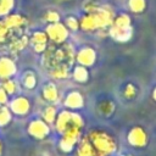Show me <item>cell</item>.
<instances>
[{"label":"cell","mask_w":156,"mask_h":156,"mask_svg":"<svg viewBox=\"0 0 156 156\" xmlns=\"http://www.w3.org/2000/svg\"><path fill=\"white\" fill-rule=\"evenodd\" d=\"M128 141L133 146L141 147V146H144L146 144V135H145L143 129L134 128L133 130H130V133L128 135Z\"/></svg>","instance_id":"cell-2"},{"label":"cell","mask_w":156,"mask_h":156,"mask_svg":"<svg viewBox=\"0 0 156 156\" xmlns=\"http://www.w3.org/2000/svg\"><path fill=\"white\" fill-rule=\"evenodd\" d=\"M123 156H130V155H123Z\"/></svg>","instance_id":"cell-6"},{"label":"cell","mask_w":156,"mask_h":156,"mask_svg":"<svg viewBox=\"0 0 156 156\" xmlns=\"http://www.w3.org/2000/svg\"><path fill=\"white\" fill-rule=\"evenodd\" d=\"M77 156H98L89 139H84L80 141L77 150Z\"/></svg>","instance_id":"cell-3"},{"label":"cell","mask_w":156,"mask_h":156,"mask_svg":"<svg viewBox=\"0 0 156 156\" xmlns=\"http://www.w3.org/2000/svg\"><path fill=\"white\" fill-rule=\"evenodd\" d=\"M0 154H1V144H0Z\"/></svg>","instance_id":"cell-5"},{"label":"cell","mask_w":156,"mask_h":156,"mask_svg":"<svg viewBox=\"0 0 156 156\" xmlns=\"http://www.w3.org/2000/svg\"><path fill=\"white\" fill-rule=\"evenodd\" d=\"M89 140L98 156H108L116 150L115 140L105 133H95Z\"/></svg>","instance_id":"cell-1"},{"label":"cell","mask_w":156,"mask_h":156,"mask_svg":"<svg viewBox=\"0 0 156 156\" xmlns=\"http://www.w3.org/2000/svg\"><path fill=\"white\" fill-rule=\"evenodd\" d=\"M29 132L33 136L38 138V139H41L44 136H46L48 134V128L44 123H34L32 124V127L29 128Z\"/></svg>","instance_id":"cell-4"}]
</instances>
